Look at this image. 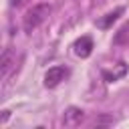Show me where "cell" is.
<instances>
[{"label": "cell", "mask_w": 129, "mask_h": 129, "mask_svg": "<svg viewBox=\"0 0 129 129\" xmlns=\"http://www.w3.org/2000/svg\"><path fill=\"white\" fill-rule=\"evenodd\" d=\"M127 36H129V24H127V26H123V28L115 34V42H125V40H127Z\"/></svg>", "instance_id": "cell-8"}, {"label": "cell", "mask_w": 129, "mask_h": 129, "mask_svg": "<svg viewBox=\"0 0 129 129\" xmlns=\"http://www.w3.org/2000/svg\"><path fill=\"white\" fill-rule=\"evenodd\" d=\"M8 117H10V111L6 109V111H2V123H6L8 121Z\"/></svg>", "instance_id": "cell-10"}, {"label": "cell", "mask_w": 129, "mask_h": 129, "mask_svg": "<svg viewBox=\"0 0 129 129\" xmlns=\"http://www.w3.org/2000/svg\"><path fill=\"white\" fill-rule=\"evenodd\" d=\"M121 14H123V8H115L113 12L105 14V18H101V20H99V26H101V28H109V26H111V24H113Z\"/></svg>", "instance_id": "cell-6"}, {"label": "cell", "mask_w": 129, "mask_h": 129, "mask_svg": "<svg viewBox=\"0 0 129 129\" xmlns=\"http://www.w3.org/2000/svg\"><path fill=\"white\" fill-rule=\"evenodd\" d=\"M67 75H69V71H67L64 67H52V69H48L46 75H44V85H46L48 89H52V87H56L60 81H64Z\"/></svg>", "instance_id": "cell-3"}, {"label": "cell", "mask_w": 129, "mask_h": 129, "mask_svg": "<svg viewBox=\"0 0 129 129\" xmlns=\"http://www.w3.org/2000/svg\"><path fill=\"white\" fill-rule=\"evenodd\" d=\"M14 69H16V56H14L12 48H6V50L2 52V56H0V79L6 81V79L12 75Z\"/></svg>", "instance_id": "cell-2"}, {"label": "cell", "mask_w": 129, "mask_h": 129, "mask_svg": "<svg viewBox=\"0 0 129 129\" xmlns=\"http://www.w3.org/2000/svg\"><path fill=\"white\" fill-rule=\"evenodd\" d=\"M127 73V67H125V62H119V69H117V73H109V71H103V79L107 81V83H111V81H117L119 77H123Z\"/></svg>", "instance_id": "cell-7"}, {"label": "cell", "mask_w": 129, "mask_h": 129, "mask_svg": "<svg viewBox=\"0 0 129 129\" xmlns=\"http://www.w3.org/2000/svg\"><path fill=\"white\" fill-rule=\"evenodd\" d=\"M75 52H77V56L87 58V56L93 52V40H91V36H81V38L75 42Z\"/></svg>", "instance_id": "cell-5"}, {"label": "cell", "mask_w": 129, "mask_h": 129, "mask_svg": "<svg viewBox=\"0 0 129 129\" xmlns=\"http://www.w3.org/2000/svg\"><path fill=\"white\" fill-rule=\"evenodd\" d=\"M97 123H113V117H101L97 119Z\"/></svg>", "instance_id": "cell-9"}, {"label": "cell", "mask_w": 129, "mask_h": 129, "mask_svg": "<svg viewBox=\"0 0 129 129\" xmlns=\"http://www.w3.org/2000/svg\"><path fill=\"white\" fill-rule=\"evenodd\" d=\"M50 10H52V8H50V4H46V2L34 4V6L26 12V16H24V22H22L24 30H26V32H32L36 26H40V24L48 18Z\"/></svg>", "instance_id": "cell-1"}, {"label": "cell", "mask_w": 129, "mask_h": 129, "mask_svg": "<svg viewBox=\"0 0 129 129\" xmlns=\"http://www.w3.org/2000/svg\"><path fill=\"white\" fill-rule=\"evenodd\" d=\"M85 119V111L79 109V107H69L62 115V125L64 127H77L81 125V121Z\"/></svg>", "instance_id": "cell-4"}]
</instances>
